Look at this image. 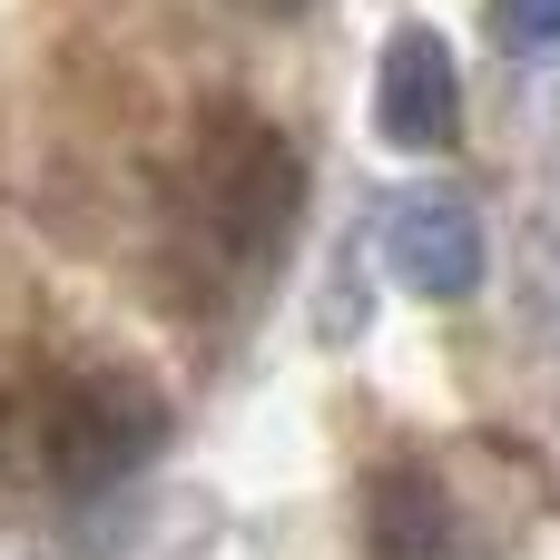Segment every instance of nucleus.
I'll list each match as a JSON object with an SVG mask.
<instances>
[{
    "instance_id": "1",
    "label": "nucleus",
    "mask_w": 560,
    "mask_h": 560,
    "mask_svg": "<svg viewBox=\"0 0 560 560\" xmlns=\"http://www.w3.org/2000/svg\"><path fill=\"white\" fill-rule=\"evenodd\" d=\"M187 207L246 276H266L295 246V226H305V148L266 108L217 98L187 128Z\"/></svg>"
},
{
    "instance_id": "2",
    "label": "nucleus",
    "mask_w": 560,
    "mask_h": 560,
    "mask_svg": "<svg viewBox=\"0 0 560 560\" xmlns=\"http://www.w3.org/2000/svg\"><path fill=\"white\" fill-rule=\"evenodd\" d=\"M167 453V394L128 364H79L39 394V423H30V463L49 492L69 502H98L118 482H138L148 463Z\"/></svg>"
},
{
    "instance_id": "3",
    "label": "nucleus",
    "mask_w": 560,
    "mask_h": 560,
    "mask_svg": "<svg viewBox=\"0 0 560 560\" xmlns=\"http://www.w3.org/2000/svg\"><path fill=\"white\" fill-rule=\"evenodd\" d=\"M384 266H394V285L423 295V305L482 295V276H492L482 207H472L463 187H394V197H384Z\"/></svg>"
},
{
    "instance_id": "4",
    "label": "nucleus",
    "mask_w": 560,
    "mask_h": 560,
    "mask_svg": "<svg viewBox=\"0 0 560 560\" xmlns=\"http://www.w3.org/2000/svg\"><path fill=\"white\" fill-rule=\"evenodd\" d=\"M364 551L374 560H492V532L453 492L443 463H384L364 482Z\"/></svg>"
},
{
    "instance_id": "5",
    "label": "nucleus",
    "mask_w": 560,
    "mask_h": 560,
    "mask_svg": "<svg viewBox=\"0 0 560 560\" xmlns=\"http://www.w3.org/2000/svg\"><path fill=\"white\" fill-rule=\"evenodd\" d=\"M374 128L404 148V158H443L453 128H463V69H453V39L433 20H394L384 30V59H374Z\"/></svg>"
},
{
    "instance_id": "6",
    "label": "nucleus",
    "mask_w": 560,
    "mask_h": 560,
    "mask_svg": "<svg viewBox=\"0 0 560 560\" xmlns=\"http://www.w3.org/2000/svg\"><path fill=\"white\" fill-rule=\"evenodd\" d=\"M522 315L560 335V158L541 167V207L522 217Z\"/></svg>"
},
{
    "instance_id": "7",
    "label": "nucleus",
    "mask_w": 560,
    "mask_h": 560,
    "mask_svg": "<svg viewBox=\"0 0 560 560\" xmlns=\"http://www.w3.org/2000/svg\"><path fill=\"white\" fill-rule=\"evenodd\" d=\"M482 20H492V39H502L512 59L560 49V0H482Z\"/></svg>"
},
{
    "instance_id": "8",
    "label": "nucleus",
    "mask_w": 560,
    "mask_h": 560,
    "mask_svg": "<svg viewBox=\"0 0 560 560\" xmlns=\"http://www.w3.org/2000/svg\"><path fill=\"white\" fill-rule=\"evenodd\" d=\"M335 285H354V246L335 256ZM345 335H354V295H335V305H325V345H345Z\"/></svg>"
},
{
    "instance_id": "9",
    "label": "nucleus",
    "mask_w": 560,
    "mask_h": 560,
    "mask_svg": "<svg viewBox=\"0 0 560 560\" xmlns=\"http://www.w3.org/2000/svg\"><path fill=\"white\" fill-rule=\"evenodd\" d=\"M236 10H256V20H295L305 0H236Z\"/></svg>"
}]
</instances>
